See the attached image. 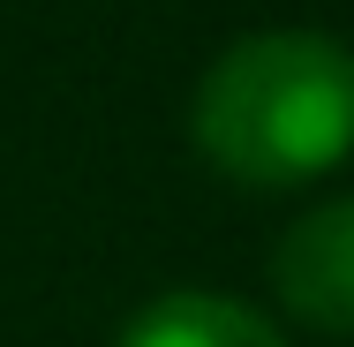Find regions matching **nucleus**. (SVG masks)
I'll return each instance as SVG.
<instances>
[{
  "label": "nucleus",
  "instance_id": "7ed1b4c3",
  "mask_svg": "<svg viewBox=\"0 0 354 347\" xmlns=\"http://www.w3.org/2000/svg\"><path fill=\"white\" fill-rule=\"evenodd\" d=\"M113 347H286L279 325L234 294H212V287H174L158 302H143L136 317L121 325Z\"/></svg>",
  "mask_w": 354,
  "mask_h": 347
},
{
  "label": "nucleus",
  "instance_id": "f257e3e1",
  "mask_svg": "<svg viewBox=\"0 0 354 347\" xmlns=\"http://www.w3.org/2000/svg\"><path fill=\"white\" fill-rule=\"evenodd\" d=\"M196 151L241 189H301L354 159V46L332 30H249L218 53L196 106Z\"/></svg>",
  "mask_w": 354,
  "mask_h": 347
},
{
  "label": "nucleus",
  "instance_id": "f03ea898",
  "mask_svg": "<svg viewBox=\"0 0 354 347\" xmlns=\"http://www.w3.org/2000/svg\"><path fill=\"white\" fill-rule=\"evenodd\" d=\"M272 287L301 325L347 340L354 332V197H332L286 226L272 249Z\"/></svg>",
  "mask_w": 354,
  "mask_h": 347
}]
</instances>
